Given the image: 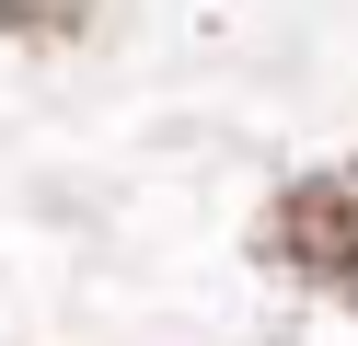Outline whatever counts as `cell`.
Here are the masks:
<instances>
[{"mask_svg":"<svg viewBox=\"0 0 358 346\" xmlns=\"http://www.w3.org/2000/svg\"><path fill=\"white\" fill-rule=\"evenodd\" d=\"M255 266L289 277V289H312V300H347V312H358V161H324V173H301V185L266 196Z\"/></svg>","mask_w":358,"mask_h":346,"instance_id":"cell-1","label":"cell"},{"mask_svg":"<svg viewBox=\"0 0 358 346\" xmlns=\"http://www.w3.org/2000/svg\"><path fill=\"white\" fill-rule=\"evenodd\" d=\"M93 12H104V0H0V35H24V46H70Z\"/></svg>","mask_w":358,"mask_h":346,"instance_id":"cell-2","label":"cell"}]
</instances>
